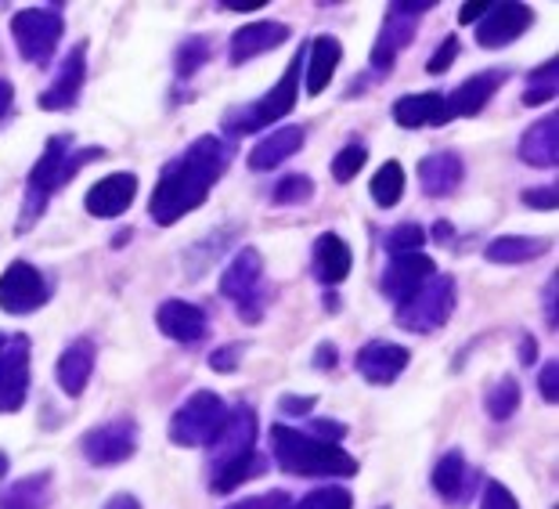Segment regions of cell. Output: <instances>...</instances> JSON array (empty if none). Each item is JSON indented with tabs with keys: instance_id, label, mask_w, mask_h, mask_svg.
Masks as SVG:
<instances>
[{
	"instance_id": "cell-1",
	"label": "cell",
	"mask_w": 559,
	"mask_h": 509,
	"mask_svg": "<svg viewBox=\"0 0 559 509\" xmlns=\"http://www.w3.org/2000/svg\"><path fill=\"white\" fill-rule=\"evenodd\" d=\"M231 163V141L221 134H202L188 145L181 156H174L163 167L156 192L148 199L152 221L170 228L192 210H199L210 199V188L228 174Z\"/></svg>"
},
{
	"instance_id": "cell-2",
	"label": "cell",
	"mask_w": 559,
	"mask_h": 509,
	"mask_svg": "<svg viewBox=\"0 0 559 509\" xmlns=\"http://www.w3.org/2000/svg\"><path fill=\"white\" fill-rule=\"evenodd\" d=\"M102 156H105V149H94V145L73 149V138L69 134H55L51 141H47L40 159L33 163V170L26 177V199H22V213H19L15 232L19 235L33 232V224L44 217V210H47V203H51V196L58 192V188L69 185L91 159H102Z\"/></svg>"
},
{
	"instance_id": "cell-3",
	"label": "cell",
	"mask_w": 559,
	"mask_h": 509,
	"mask_svg": "<svg viewBox=\"0 0 559 509\" xmlns=\"http://www.w3.org/2000/svg\"><path fill=\"white\" fill-rule=\"evenodd\" d=\"M271 452H275V463L293 477H354L358 473V459L343 452L340 441H321L289 423L271 426Z\"/></svg>"
},
{
	"instance_id": "cell-4",
	"label": "cell",
	"mask_w": 559,
	"mask_h": 509,
	"mask_svg": "<svg viewBox=\"0 0 559 509\" xmlns=\"http://www.w3.org/2000/svg\"><path fill=\"white\" fill-rule=\"evenodd\" d=\"M304 58L307 51L293 55V62L285 66V73L275 87H271L264 98L249 102V105H235V109H228L221 116V130L228 138H242V134H257V130L264 127H275L278 120H285L296 102H300V76H304Z\"/></svg>"
},
{
	"instance_id": "cell-5",
	"label": "cell",
	"mask_w": 559,
	"mask_h": 509,
	"mask_svg": "<svg viewBox=\"0 0 559 509\" xmlns=\"http://www.w3.org/2000/svg\"><path fill=\"white\" fill-rule=\"evenodd\" d=\"M217 289L224 300H231L239 307L242 322L249 325L264 322L271 297H267V282H264V257H260L253 246H242V250L231 257V264L221 271Z\"/></svg>"
},
{
	"instance_id": "cell-6",
	"label": "cell",
	"mask_w": 559,
	"mask_h": 509,
	"mask_svg": "<svg viewBox=\"0 0 559 509\" xmlns=\"http://www.w3.org/2000/svg\"><path fill=\"white\" fill-rule=\"evenodd\" d=\"M455 300H459V286L451 275H430L419 293H412L408 300L397 304V325L408 329V333H437V329L448 325V318L455 315Z\"/></svg>"
},
{
	"instance_id": "cell-7",
	"label": "cell",
	"mask_w": 559,
	"mask_h": 509,
	"mask_svg": "<svg viewBox=\"0 0 559 509\" xmlns=\"http://www.w3.org/2000/svg\"><path fill=\"white\" fill-rule=\"evenodd\" d=\"M66 19L58 8H22L11 19V37H15V51L22 62L29 66H47L62 44Z\"/></svg>"
},
{
	"instance_id": "cell-8",
	"label": "cell",
	"mask_w": 559,
	"mask_h": 509,
	"mask_svg": "<svg viewBox=\"0 0 559 509\" xmlns=\"http://www.w3.org/2000/svg\"><path fill=\"white\" fill-rule=\"evenodd\" d=\"M228 419V405L213 390H195L170 419V441L181 448H210Z\"/></svg>"
},
{
	"instance_id": "cell-9",
	"label": "cell",
	"mask_w": 559,
	"mask_h": 509,
	"mask_svg": "<svg viewBox=\"0 0 559 509\" xmlns=\"http://www.w3.org/2000/svg\"><path fill=\"white\" fill-rule=\"evenodd\" d=\"M430 8H433V0H397V4L386 8V19H383V26H379V37L372 47V66L379 69V73L394 69L397 55L415 40L419 22Z\"/></svg>"
},
{
	"instance_id": "cell-10",
	"label": "cell",
	"mask_w": 559,
	"mask_h": 509,
	"mask_svg": "<svg viewBox=\"0 0 559 509\" xmlns=\"http://www.w3.org/2000/svg\"><path fill=\"white\" fill-rule=\"evenodd\" d=\"M80 452L91 466H120L127 459H134L138 452V423L134 419H109L91 426L80 437Z\"/></svg>"
},
{
	"instance_id": "cell-11",
	"label": "cell",
	"mask_w": 559,
	"mask_h": 509,
	"mask_svg": "<svg viewBox=\"0 0 559 509\" xmlns=\"http://www.w3.org/2000/svg\"><path fill=\"white\" fill-rule=\"evenodd\" d=\"M51 300V282L29 260H11L0 275V311L8 315H33Z\"/></svg>"
},
{
	"instance_id": "cell-12",
	"label": "cell",
	"mask_w": 559,
	"mask_h": 509,
	"mask_svg": "<svg viewBox=\"0 0 559 509\" xmlns=\"http://www.w3.org/2000/svg\"><path fill=\"white\" fill-rule=\"evenodd\" d=\"M29 394V336H4L0 343V416L26 405Z\"/></svg>"
},
{
	"instance_id": "cell-13",
	"label": "cell",
	"mask_w": 559,
	"mask_h": 509,
	"mask_svg": "<svg viewBox=\"0 0 559 509\" xmlns=\"http://www.w3.org/2000/svg\"><path fill=\"white\" fill-rule=\"evenodd\" d=\"M83 80H87V40H80L73 51L62 58L58 66V76L51 80V87L40 91L37 105L44 113H69L76 109L80 94H83Z\"/></svg>"
},
{
	"instance_id": "cell-14",
	"label": "cell",
	"mask_w": 559,
	"mask_h": 509,
	"mask_svg": "<svg viewBox=\"0 0 559 509\" xmlns=\"http://www.w3.org/2000/svg\"><path fill=\"white\" fill-rule=\"evenodd\" d=\"M249 452H257V412L249 405H235L228 409V419H224L217 441L210 445V470L231 463V459H242Z\"/></svg>"
},
{
	"instance_id": "cell-15",
	"label": "cell",
	"mask_w": 559,
	"mask_h": 509,
	"mask_svg": "<svg viewBox=\"0 0 559 509\" xmlns=\"http://www.w3.org/2000/svg\"><path fill=\"white\" fill-rule=\"evenodd\" d=\"M437 275L433 257H426L423 250L415 253H397L390 257V264L383 268V279H379V289L386 293L394 304H404L412 293H419L426 286V279Z\"/></svg>"
},
{
	"instance_id": "cell-16",
	"label": "cell",
	"mask_w": 559,
	"mask_h": 509,
	"mask_svg": "<svg viewBox=\"0 0 559 509\" xmlns=\"http://www.w3.org/2000/svg\"><path fill=\"white\" fill-rule=\"evenodd\" d=\"M408 362H412L408 347H401V343H386V340H372L358 351L354 369H358V376L365 383L390 387L394 380H401V372L408 369Z\"/></svg>"
},
{
	"instance_id": "cell-17",
	"label": "cell",
	"mask_w": 559,
	"mask_h": 509,
	"mask_svg": "<svg viewBox=\"0 0 559 509\" xmlns=\"http://www.w3.org/2000/svg\"><path fill=\"white\" fill-rule=\"evenodd\" d=\"M534 26V11L527 4H491L487 8V15L477 22V44L480 47H509L513 40H520L523 33Z\"/></svg>"
},
{
	"instance_id": "cell-18",
	"label": "cell",
	"mask_w": 559,
	"mask_h": 509,
	"mask_svg": "<svg viewBox=\"0 0 559 509\" xmlns=\"http://www.w3.org/2000/svg\"><path fill=\"white\" fill-rule=\"evenodd\" d=\"M289 40V26L285 22H275V19H260V22H249V26H239L231 33L228 40V62L231 66H246L253 62V58L275 51Z\"/></svg>"
},
{
	"instance_id": "cell-19",
	"label": "cell",
	"mask_w": 559,
	"mask_h": 509,
	"mask_svg": "<svg viewBox=\"0 0 559 509\" xmlns=\"http://www.w3.org/2000/svg\"><path fill=\"white\" fill-rule=\"evenodd\" d=\"M156 329L174 343H185V347H195V343L206 340L210 333V322H206V311L199 304H188V300H163L156 307Z\"/></svg>"
},
{
	"instance_id": "cell-20",
	"label": "cell",
	"mask_w": 559,
	"mask_h": 509,
	"mask_svg": "<svg viewBox=\"0 0 559 509\" xmlns=\"http://www.w3.org/2000/svg\"><path fill=\"white\" fill-rule=\"evenodd\" d=\"M134 196H138V177L127 170H116V174H105L98 185H91L83 206H87L91 217L112 221V217H123L130 203H134Z\"/></svg>"
},
{
	"instance_id": "cell-21",
	"label": "cell",
	"mask_w": 559,
	"mask_h": 509,
	"mask_svg": "<svg viewBox=\"0 0 559 509\" xmlns=\"http://www.w3.org/2000/svg\"><path fill=\"white\" fill-rule=\"evenodd\" d=\"M350 268H354V253H350L347 239H340L336 232L318 235L314 250H311V271H314V279L321 282V286L325 289L343 286L350 275Z\"/></svg>"
},
{
	"instance_id": "cell-22",
	"label": "cell",
	"mask_w": 559,
	"mask_h": 509,
	"mask_svg": "<svg viewBox=\"0 0 559 509\" xmlns=\"http://www.w3.org/2000/svg\"><path fill=\"white\" fill-rule=\"evenodd\" d=\"M509 80V73L506 69H484V73H477V76H469L466 84H459L455 91L448 94V113L451 116H480L484 109H487V102L495 98L498 91H502V84Z\"/></svg>"
},
{
	"instance_id": "cell-23",
	"label": "cell",
	"mask_w": 559,
	"mask_h": 509,
	"mask_svg": "<svg viewBox=\"0 0 559 509\" xmlns=\"http://www.w3.org/2000/svg\"><path fill=\"white\" fill-rule=\"evenodd\" d=\"M94 365H98V347H94V340H87V336L73 340L62 354H58V365H55L58 387H62L69 398H80L91 383Z\"/></svg>"
},
{
	"instance_id": "cell-24",
	"label": "cell",
	"mask_w": 559,
	"mask_h": 509,
	"mask_svg": "<svg viewBox=\"0 0 559 509\" xmlns=\"http://www.w3.org/2000/svg\"><path fill=\"white\" fill-rule=\"evenodd\" d=\"M433 492L444 499L448 506H462V502H469V495L477 492V470H469L466 463V455L462 452H448L440 463L433 466Z\"/></svg>"
},
{
	"instance_id": "cell-25",
	"label": "cell",
	"mask_w": 559,
	"mask_h": 509,
	"mask_svg": "<svg viewBox=\"0 0 559 509\" xmlns=\"http://www.w3.org/2000/svg\"><path fill=\"white\" fill-rule=\"evenodd\" d=\"M451 120L444 94L426 91V94H404L394 102V123L404 130H419V127H444Z\"/></svg>"
},
{
	"instance_id": "cell-26",
	"label": "cell",
	"mask_w": 559,
	"mask_h": 509,
	"mask_svg": "<svg viewBox=\"0 0 559 509\" xmlns=\"http://www.w3.org/2000/svg\"><path fill=\"white\" fill-rule=\"evenodd\" d=\"M466 167H462L459 152H430L419 163V185L430 199H448L451 192H459Z\"/></svg>"
},
{
	"instance_id": "cell-27",
	"label": "cell",
	"mask_w": 559,
	"mask_h": 509,
	"mask_svg": "<svg viewBox=\"0 0 559 509\" xmlns=\"http://www.w3.org/2000/svg\"><path fill=\"white\" fill-rule=\"evenodd\" d=\"M559 116L549 113L542 116L538 123L523 130L520 138V159L527 163V167H542V170H552L559 163Z\"/></svg>"
},
{
	"instance_id": "cell-28",
	"label": "cell",
	"mask_w": 559,
	"mask_h": 509,
	"mask_svg": "<svg viewBox=\"0 0 559 509\" xmlns=\"http://www.w3.org/2000/svg\"><path fill=\"white\" fill-rule=\"evenodd\" d=\"M304 141H307L304 127H278V130H271V134L260 141L253 152H249V170H257V174L275 170L278 163L293 159L296 152L304 149Z\"/></svg>"
},
{
	"instance_id": "cell-29",
	"label": "cell",
	"mask_w": 559,
	"mask_h": 509,
	"mask_svg": "<svg viewBox=\"0 0 559 509\" xmlns=\"http://www.w3.org/2000/svg\"><path fill=\"white\" fill-rule=\"evenodd\" d=\"M340 62H343V44L336 37L321 33V37L311 40V55H307V73H304V87H307L311 98L332 84V76H336Z\"/></svg>"
},
{
	"instance_id": "cell-30",
	"label": "cell",
	"mask_w": 559,
	"mask_h": 509,
	"mask_svg": "<svg viewBox=\"0 0 559 509\" xmlns=\"http://www.w3.org/2000/svg\"><path fill=\"white\" fill-rule=\"evenodd\" d=\"M552 239H534V235H498V239L487 242L484 257L491 264H531L549 253Z\"/></svg>"
},
{
	"instance_id": "cell-31",
	"label": "cell",
	"mask_w": 559,
	"mask_h": 509,
	"mask_svg": "<svg viewBox=\"0 0 559 509\" xmlns=\"http://www.w3.org/2000/svg\"><path fill=\"white\" fill-rule=\"evenodd\" d=\"M51 502V470L29 473L0 492V509H47Z\"/></svg>"
},
{
	"instance_id": "cell-32",
	"label": "cell",
	"mask_w": 559,
	"mask_h": 509,
	"mask_svg": "<svg viewBox=\"0 0 559 509\" xmlns=\"http://www.w3.org/2000/svg\"><path fill=\"white\" fill-rule=\"evenodd\" d=\"M368 192H372V203L379 210H394L404 196V167L401 163L397 159L383 163V167L372 174V181H368Z\"/></svg>"
},
{
	"instance_id": "cell-33",
	"label": "cell",
	"mask_w": 559,
	"mask_h": 509,
	"mask_svg": "<svg viewBox=\"0 0 559 509\" xmlns=\"http://www.w3.org/2000/svg\"><path fill=\"white\" fill-rule=\"evenodd\" d=\"M484 409H487V416H491L495 423L513 419L516 409H520V383H516V376H502V380H495L491 390L484 394Z\"/></svg>"
},
{
	"instance_id": "cell-34",
	"label": "cell",
	"mask_w": 559,
	"mask_h": 509,
	"mask_svg": "<svg viewBox=\"0 0 559 509\" xmlns=\"http://www.w3.org/2000/svg\"><path fill=\"white\" fill-rule=\"evenodd\" d=\"M213 58V37L199 33V37H188L181 47H177V58H174V69H177V80H192L202 66Z\"/></svg>"
},
{
	"instance_id": "cell-35",
	"label": "cell",
	"mask_w": 559,
	"mask_h": 509,
	"mask_svg": "<svg viewBox=\"0 0 559 509\" xmlns=\"http://www.w3.org/2000/svg\"><path fill=\"white\" fill-rule=\"evenodd\" d=\"M559 62L556 58H549L542 69H534V73L527 76V87H523V105H531V109H538V105H549L556 98V87H559Z\"/></svg>"
},
{
	"instance_id": "cell-36",
	"label": "cell",
	"mask_w": 559,
	"mask_h": 509,
	"mask_svg": "<svg viewBox=\"0 0 559 509\" xmlns=\"http://www.w3.org/2000/svg\"><path fill=\"white\" fill-rule=\"evenodd\" d=\"M314 199V181L307 174H289L271 188V203L275 206H304Z\"/></svg>"
},
{
	"instance_id": "cell-37",
	"label": "cell",
	"mask_w": 559,
	"mask_h": 509,
	"mask_svg": "<svg viewBox=\"0 0 559 509\" xmlns=\"http://www.w3.org/2000/svg\"><path fill=\"white\" fill-rule=\"evenodd\" d=\"M289 509H354V495L347 488H336V484H329V488H318V492H307L300 502L289 506Z\"/></svg>"
},
{
	"instance_id": "cell-38",
	"label": "cell",
	"mask_w": 559,
	"mask_h": 509,
	"mask_svg": "<svg viewBox=\"0 0 559 509\" xmlns=\"http://www.w3.org/2000/svg\"><path fill=\"white\" fill-rule=\"evenodd\" d=\"M423 242H426V232H423V224H397L394 232H386V253L390 257H397V253H415V250H423Z\"/></svg>"
},
{
	"instance_id": "cell-39",
	"label": "cell",
	"mask_w": 559,
	"mask_h": 509,
	"mask_svg": "<svg viewBox=\"0 0 559 509\" xmlns=\"http://www.w3.org/2000/svg\"><path fill=\"white\" fill-rule=\"evenodd\" d=\"M365 163H368V149L365 145L340 149L336 159H332V177H336L340 185H347V181H354V177L365 170Z\"/></svg>"
},
{
	"instance_id": "cell-40",
	"label": "cell",
	"mask_w": 559,
	"mask_h": 509,
	"mask_svg": "<svg viewBox=\"0 0 559 509\" xmlns=\"http://www.w3.org/2000/svg\"><path fill=\"white\" fill-rule=\"evenodd\" d=\"M480 509H520V502L502 481H487L480 495Z\"/></svg>"
},
{
	"instance_id": "cell-41",
	"label": "cell",
	"mask_w": 559,
	"mask_h": 509,
	"mask_svg": "<svg viewBox=\"0 0 559 509\" xmlns=\"http://www.w3.org/2000/svg\"><path fill=\"white\" fill-rule=\"evenodd\" d=\"M242 351H246L242 343H231V347H217V351L210 354V369L213 372H224V376L235 372L242 365Z\"/></svg>"
},
{
	"instance_id": "cell-42",
	"label": "cell",
	"mask_w": 559,
	"mask_h": 509,
	"mask_svg": "<svg viewBox=\"0 0 559 509\" xmlns=\"http://www.w3.org/2000/svg\"><path fill=\"white\" fill-rule=\"evenodd\" d=\"M455 58H459V37H444V40H440L437 51H433V58L426 62V69H430L433 76H440V73H448Z\"/></svg>"
},
{
	"instance_id": "cell-43",
	"label": "cell",
	"mask_w": 559,
	"mask_h": 509,
	"mask_svg": "<svg viewBox=\"0 0 559 509\" xmlns=\"http://www.w3.org/2000/svg\"><path fill=\"white\" fill-rule=\"evenodd\" d=\"M289 495L285 492H264V495H249V499L242 502H235L228 509H289Z\"/></svg>"
},
{
	"instance_id": "cell-44",
	"label": "cell",
	"mask_w": 559,
	"mask_h": 509,
	"mask_svg": "<svg viewBox=\"0 0 559 509\" xmlns=\"http://www.w3.org/2000/svg\"><path fill=\"white\" fill-rule=\"evenodd\" d=\"M538 394L545 405H556L559 401V365L556 362H545L542 372H538Z\"/></svg>"
},
{
	"instance_id": "cell-45",
	"label": "cell",
	"mask_w": 559,
	"mask_h": 509,
	"mask_svg": "<svg viewBox=\"0 0 559 509\" xmlns=\"http://www.w3.org/2000/svg\"><path fill=\"white\" fill-rule=\"evenodd\" d=\"M559 203V196H556V188H527L523 192V206H531V210H556Z\"/></svg>"
},
{
	"instance_id": "cell-46",
	"label": "cell",
	"mask_w": 559,
	"mask_h": 509,
	"mask_svg": "<svg viewBox=\"0 0 559 509\" xmlns=\"http://www.w3.org/2000/svg\"><path fill=\"white\" fill-rule=\"evenodd\" d=\"M307 434L321 437V441H343V437H347V426L336 423V419H314V423H311V430H307Z\"/></svg>"
},
{
	"instance_id": "cell-47",
	"label": "cell",
	"mask_w": 559,
	"mask_h": 509,
	"mask_svg": "<svg viewBox=\"0 0 559 509\" xmlns=\"http://www.w3.org/2000/svg\"><path fill=\"white\" fill-rule=\"evenodd\" d=\"M311 409H314V398H293V394H285L278 401V412H285V416H307Z\"/></svg>"
},
{
	"instance_id": "cell-48",
	"label": "cell",
	"mask_w": 559,
	"mask_h": 509,
	"mask_svg": "<svg viewBox=\"0 0 559 509\" xmlns=\"http://www.w3.org/2000/svg\"><path fill=\"white\" fill-rule=\"evenodd\" d=\"M487 8H491V4H484V0H469V4H462L459 22H462V26H477V22L487 15Z\"/></svg>"
},
{
	"instance_id": "cell-49",
	"label": "cell",
	"mask_w": 559,
	"mask_h": 509,
	"mask_svg": "<svg viewBox=\"0 0 559 509\" xmlns=\"http://www.w3.org/2000/svg\"><path fill=\"white\" fill-rule=\"evenodd\" d=\"M336 362H340V354H336V347H332V343H321V347L314 351V365H318L321 372H329Z\"/></svg>"
},
{
	"instance_id": "cell-50",
	"label": "cell",
	"mask_w": 559,
	"mask_h": 509,
	"mask_svg": "<svg viewBox=\"0 0 559 509\" xmlns=\"http://www.w3.org/2000/svg\"><path fill=\"white\" fill-rule=\"evenodd\" d=\"M556 289H559V282L556 275L545 282V322H549L556 329Z\"/></svg>"
},
{
	"instance_id": "cell-51",
	"label": "cell",
	"mask_w": 559,
	"mask_h": 509,
	"mask_svg": "<svg viewBox=\"0 0 559 509\" xmlns=\"http://www.w3.org/2000/svg\"><path fill=\"white\" fill-rule=\"evenodd\" d=\"M11 105H15V87H11V80L0 76V120L11 113Z\"/></svg>"
},
{
	"instance_id": "cell-52",
	"label": "cell",
	"mask_w": 559,
	"mask_h": 509,
	"mask_svg": "<svg viewBox=\"0 0 559 509\" xmlns=\"http://www.w3.org/2000/svg\"><path fill=\"white\" fill-rule=\"evenodd\" d=\"M102 509H141V502L134 499V495H127V492H120V495H112L109 502H105Z\"/></svg>"
},
{
	"instance_id": "cell-53",
	"label": "cell",
	"mask_w": 559,
	"mask_h": 509,
	"mask_svg": "<svg viewBox=\"0 0 559 509\" xmlns=\"http://www.w3.org/2000/svg\"><path fill=\"white\" fill-rule=\"evenodd\" d=\"M221 8H228V11H242V15H246V11H260V8H264V0H224Z\"/></svg>"
},
{
	"instance_id": "cell-54",
	"label": "cell",
	"mask_w": 559,
	"mask_h": 509,
	"mask_svg": "<svg viewBox=\"0 0 559 509\" xmlns=\"http://www.w3.org/2000/svg\"><path fill=\"white\" fill-rule=\"evenodd\" d=\"M534 354H538V347H534V336H523V343H520V358H523V365H534Z\"/></svg>"
},
{
	"instance_id": "cell-55",
	"label": "cell",
	"mask_w": 559,
	"mask_h": 509,
	"mask_svg": "<svg viewBox=\"0 0 559 509\" xmlns=\"http://www.w3.org/2000/svg\"><path fill=\"white\" fill-rule=\"evenodd\" d=\"M433 235H437V239H448V235H451V228H448V221H440Z\"/></svg>"
},
{
	"instance_id": "cell-56",
	"label": "cell",
	"mask_w": 559,
	"mask_h": 509,
	"mask_svg": "<svg viewBox=\"0 0 559 509\" xmlns=\"http://www.w3.org/2000/svg\"><path fill=\"white\" fill-rule=\"evenodd\" d=\"M8 466H11V463H8V455H4V452H0V481H4V477H8Z\"/></svg>"
}]
</instances>
